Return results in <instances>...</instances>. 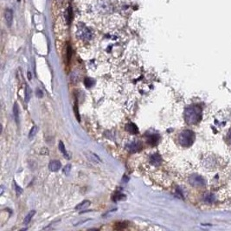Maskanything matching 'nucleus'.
Segmentation results:
<instances>
[{"mask_svg": "<svg viewBox=\"0 0 231 231\" xmlns=\"http://www.w3.org/2000/svg\"><path fill=\"white\" fill-rule=\"evenodd\" d=\"M201 119V111L198 108L190 107L185 111V119L189 124H196Z\"/></svg>", "mask_w": 231, "mask_h": 231, "instance_id": "1", "label": "nucleus"}, {"mask_svg": "<svg viewBox=\"0 0 231 231\" xmlns=\"http://www.w3.org/2000/svg\"><path fill=\"white\" fill-rule=\"evenodd\" d=\"M194 138H195V136H194L193 132H191L190 130H184L179 135L178 140H179L180 145H183L184 147H187V146L192 145Z\"/></svg>", "mask_w": 231, "mask_h": 231, "instance_id": "2", "label": "nucleus"}, {"mask_svg": "<svg viewBox=\"0 0 231 231\" xmlns=\"http://www.w3.org/2000/svg\"><path fill=\"white\" fill-rule=\"evenodd\" d=\"M79 37L83 40H88L91 38V32L85 27H81L79 30Z\"/></svg>", "mask_w": 231, "mask_h": 231, "instance_id": "3", "label": "nucleus"}, {"mask_svg": "<svg viewBox=\"0 0 231 231\" xmlns=\"http://www.w3.org/2000/svg\"><path fill=\"white\" fill-rule=\"evenodd\" d=\"M62 167L61 163L58 160H53L48 164V169L51 172H58Z\"/></svg>", "mask_w": 231, "mask_h": 231, "instance_id": "4", "label": "nucleus"}, {"mask_svg": "<svg viewBox=\"0 0 231 231\" xmlns=\"http://www.w3.org/2000/svg\"><path fill=\"white\" fill-rule=\"evenodd\" d=\"M5 17L6 23L8 24V26H11L12 21H13V12H12L11 9H5Z\"/></svg>", "mask_w": 231, "mask_h": 231, "instance_id": "5", "label": "nucleus"}, {"mask_svg": "<svg viewBox=\"0 0 231 231\" xmlns=\"http://www.w3.org/2000/svg\"><path fill=\"white\" fill-rule=\"evenodd\" d=\"M140 147H141V145L138 142H131V143L126 145V149L129 150L130 151H132V152L138 151L140 149Z\"/></svg>", "mask_w": 231, "mask_h": 231, "instance_id": "6", "label": "nucleus"}, {"mask_svg": "<svg viewBox=\"0 0 231 231\" xmlns=\"http://www.w3.org/2000/svg\"><path fill=\"white\" fill-rule=\"evenodd\" d=\"M190 182L192 185L197 186V185H202L204 181H203L202 177H200L199 176H191L190 178Z\"/></svg>", "mask_w": 231, "mask_h": 231, "instance_id": "7", "label": "nucleus"}, {"mask_svg": "<svg viewBox=\"0 0 231 231\" xmlns=\"http://www.w3.org/2000/svg\"><path fill=\"white\" fill-rule=\"evenodd\" d=\"M150 162L152 165L158 166L161 163V157L159 156V155H158V154H153V155L151 156Z\"/></svg>", "mask_w": 231, "mask_h": 231, "instance_id": "8", "label": "nucleus"}, {"mask_svg": "<svg viewBox=\"0 0 231 231\" xmlns=\"http://www.w3.org/2000/svg\"><path fill=\"white\" fill-rule=\"evenodd\" d=\"M126 130H127L129 133H133V134H136V133H138V132H139L137 126H136L133 123L127 124V125H126Z\"/></svg>", "mask_w": 231, "mask_h": 231, "instance_id": "9", "label": "nucleus"}, {"mask_svg": "<svg viewBox=\"0 0 231 231\" xmlns=\"http://www.w3.org/2000/svg\"><path fill=\"white\" fill-rule=\"evenodd\" d=\"M36 214V210H30L29 213H28V215L25 216V218H24V220H23V224H28L30 222V220H31V218H32L33 216H34V215Z\"/></svg>", "mask_w": 231, "mask_h": 231, "instance_id": "10", "label": "nucleus"}, {"mask_svg": "<svg viewBox=\"0 0 231 231\" xmlns=\"http://www.w3.org/2000/svg\"><path fill=\"white\" fill-rule=\"evenodd\" d=\"M13 113H14L15 120H16V123L18 124V122H19V109H18V106H17L16 103H15V105L13 107Z\"/></svg>", "mask_w": 231, "mask_h": 231, "instance_id": "11", "label": "nucleus"}, {"mask_svg": "<svg viewBox=\"0 0 231 231\" xmlns=\"http://www.w3.org/2000/svg\"><path fill=\"white\" fill-rule=\"evenodd\" d=\"M59 150L61 151V152L64 155V157L66 158H69V154H68V152H67V151H66V149H65V146H64V144L62 143V141H60L59 142Z\"/></svg>", "mask_w": 231, "mask_h": 231, "instance_id": "12", "label": "nucleus"}, {"mask_svg": "<svg viewBox=\"0 0 231 231\" xmlns=\"http://www.w3.org/2000/svg\"><path fill=\"white\" fill-rule=\"evenodd\" d=\"M87 157H88V158H89L92 162H94V163H100V162H101V159L99 158V157L97 156V155H95L94 153L91 152V151L88 152Z\"/></svg>", "mask_w": 231, "mask_h": 231, "instance_id": "13", "label": "nucleus"}, {"mask_svg": "<svg viewBox=\"0 0 231 231\" xmlns=\"http://www.w3.org/2000/svg\"><path fill=\"white\" fill-rule=\"evenodd\" d=\"M158 140V136L156 134H151L150 136H148V142L152 144V145H155L157 142Z\"/></svg>", "mask_w": 231, "mask_h": 231, "instance_id": "14", "label": "nucleus"}, {"mask_svg": "<svg viewBox=\"0 0 231 231\" xmlns=\"http://www.w3.org/2000/svg\"><path fill=\"white\" fill-rule=\"evenodd\" d=\"M90 204V202L89 201H83V202H81V204H79L76 207H75V210H81V209H83V208H86L87 207L88 205Z\"/></svg>", "mask_w": 231, "mask_h": 231, "instance_id": "15", "label": "nucleus"}, {"mask_svg": "<svg viewBox=\"0 0 231 231\" xmlns=\"http://www.w3.org/2000/svg\"><path fill=\"white\" fill-rule=\"evenodd\" d=\"M37 131H38L37 126H34L32 128H31V130H30V134H29V138H30V139H31V138H33V137H34L35 135L37 134Z\"/></svg>", "mask_w": 231, "mask_h": 231, "instance_id": "16", "label": "nucleus"}, {"mask_svg": "<svg viewBox=\"0 0 231 231\" xmlns=\"http://www.w3.org/2000/svg\"><path fill=\"white\" fill-rule=\"evenodd\" d=\"M14 185H15V190H16V193L17 196H19L20 194H22V192H23V189L21 188V187H19L17 184H16V182H14Z\"/></svg>", "mask_w": 231, "mask_h": 231, "instance_id": "17", "label": "nucleus"}, {"mask_svg": "<svg viewBox=\"0 0 231 231\" xmlns=\"http://www.w3.org/2000/svg\"><path fill=\"white\" fill-rule=\"evenodd\" d=\"M70 169H71V165H67L63 168L62 172H63V173H64L65 175H69V174Z\"/></svg>", "mask_w": 231, "mask_h": 231, "instance_id": "18", "label": "nucleus"}, {"mask_svg": "<svg viewBox=\"0 0 231 231\" xmlns=\"http://www.w3.org/2000/svg\"><path fill=\"white\" fill-rule=\"evenodd\" d=\"M37 97H39V98H41V97L43 96V92L41 91L40 89H37Z\"/></svg>", "mask_w": 231, "mask_h": 231, "instance_id": "19", "label": "nucleus"}, {"mask_svg": "<svg viewBox=\"0 0 231 231\" xmlns=\"http://www.w3.org/2000/svg\"><path fill=\"white\" fill-rule=\"evenodd\" d=\"M17 1H18V2H20V1H21V0H17Z\"/></svg>", "mask_w": 231, "mask_h": 231, "instance_id": "20", "label": "nucleus"}, {"mask_svg": "<svg viewBox=\"0 0 231 231\" xmlns=\"http://www.w3.org/2000/svg\"><path fill=\"white\" fill-rule=\"evenodd\" d=\"M230 140H231V134H230Z\"/></svg>", "mask_w": 231, "mask_h": 231, "instance_id": "21", "label": "nucleus"}]
</instances>
